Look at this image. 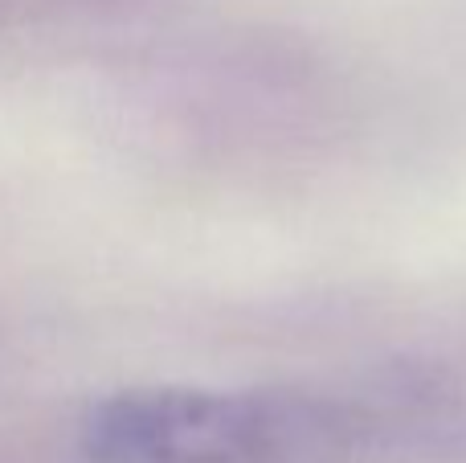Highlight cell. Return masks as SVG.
Instances as JSON below:
<instances>
[{
  "label": "cell",
  "mask_w": 466,
  "mask_h": 463,
  "mask_svg": "<svg viewBox=\"0 0 466 463\" xmlns=\"http://www.w3.org/2000/svg\"><path fill=\"white\" fill-rule=\"evenodd\" d=\"M352 406L287 390H127L82 423L95 463H336L360 443Z\"/></svg>",
  "instance_id": "1"
}]
</instances>
